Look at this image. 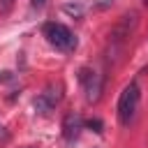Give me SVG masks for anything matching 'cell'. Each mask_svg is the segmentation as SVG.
Here are the masks:
<instances>
[{
	"mask_svg": "<svg viewBox=\"0 0 148 148\" xmlns=\"http://www.w3.org/2000/svg\"><path fill=\"white\" fill-rule=\"evenodd\" d=\"M60 97H62V86H60V83H51V86L35 99V109H37L39 113H46V111H51V109L60 102Z\"/></svg>",
	"mask_w": 148,
	"mask_h": 148,
	"instance_id": "cell-4",
	"label": "cell"
},
{
	"mask_svg": "<svg viewBox=\"0 0 148 148\" xmlns=\"http://www.w3.org/2000/svg\"><path fill=\"white\" fill-rule=\"evenodd\" d=\"M14 7V0H0V14H9Z\"/></svg>",
	"mask_w": 148,
	"mask_h": 148,
	"instance_id": "cell-6",
	"label": "cell"
},
{
	"mask_svg": "<svg viewBox=\"0 0 148 148\" xmlns=\"http://www.w3.org/2000/svg\"><path fill=\"white\" fill-rule=\"evenodd\" d=\"M9 141V132H7V127L0 123V143H7Z\"/></svg>",
	"mask_w": 148,
	"mask_h": 148,
	"instance_id": "cell-7",
	"label": "cell"
},
{
	"mask_svg": "<svg viewBox=\"0 0 148 148\" xmlns=\"http://www.w3.org/2000/svg\"><path fill=\"white\" fill-rule=\"evenodd\" d=\"M79 81L83 86L86 99L88 102H97L102 95V74H97L92 67H81L79 69Z\"/></svg>",
	"mask_w": 148,
	"mask_h": 148,
	"instance_id": "cell-3",
	"label": "cell"
},
{
	"mask_svg": "<svg viewBox=\"0 0 148 148\" xmlns=\"http://www.w3.org/2000/svg\"><path fill=\"white\" fill-rule=\"evenodd\" d=\"M32 5H35V7H37V5L42 7V5H44V0H32Z\"/></svg>",
	"mask_w": 148,
	"mask_h": 148,
	"instance_id": "cell-9",
	"label": "cell"
},
{
	"mask_svg": "<svg viewBox=\"0 0 148 148\" xmlns=\"http://www.w3.org/2000/svg\"><path fill=\"white\" fill-rule=\"evenodd\" d=\"M81 127H83L81 116H79V113H67V116H65V120H62V136H65V141H69V143H72V141L79 136Z\"/></svg>",
	"mask_w": 148,
	"mask_h": 148,
	"instance_id": "cell-5",
	"label": "cell"
},
{
	"mask_svg": "<svg viewBox=\"0 0 148 148\" xmlns=\"http://www.w3.org/2000/svg\"><path fill=\"white\" fill-rule=\"evenodd\" d=\"M88 127H95V132H102V123L99 120H88Z\"/></svg>",
	"mask_w": 148,
	"mask_h": 148,
	"instance_id": "cell-8",
	"label": "cell"
},
{
	"mask_svg": "<svg viewBox=\"0 0 148 148\" xmlns=\"http://www.w3.org/2000/svg\"><path fill=\"white\" fill-rule=\"evenodd\" d=\"M44 37L49 39L51 46H56L62 53H69L76 49V37L72 35V30L62 23H46L44 25Z\"/></svg>",
	"mask_w": 148,
	"mask_h": 148,
	"instance_id": "cell-2",
	"label": "cell"
},
{
	"mask_svg": "<svg viewBox=\"0 0 148 148\" xmlns=\"http://www.w3.org/2000/svg\"><path fill=\"white\" fill-rule=\"evenodd\" d=\"M25 148H32V146H25Z\"/></svg>",
	"mask_w": 148,
	"mask_h": 148,
	"instance_id": "cell-10",
	"label": "cell"
},
{
	"mask_svg": "<svg viewBox=\"0 0 148 148\" xmlns=\"http://www.w3.org/2000/svg\"><path fill=\"white\" fill-rule=\"evenodd\" d=\"M139 99H141V92H139V86L132 81L123 88L120 97H118V120L123 127L132 125L134 116H136V109H139Z\"/></svg>",
	"mask_w": 148,
	"mask_h": 148,
	"instance_id": "cell-1",
	"label": "cell"
}]
</instances>
